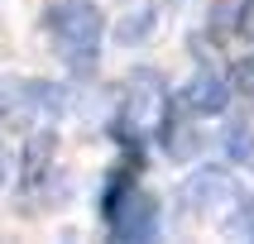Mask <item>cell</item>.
I'll return each instance as SVG.
<instances>
[{"mask_svg": "<svg viewBox=\"0 0 254 244\" xmlns=\"http://www.w3.org/2000/svg\"><path fill=\"white\" fill-rule=\"evenodd\" d=\"M226 100H230L226 77H216V72H206V67H201L197 77L187 82V91H183V105L192 115H221V110H226Z\"/></svg>", "mask_w": 254, "mask_h": 244, "instance_id": "obj_5", "label": "cell"}, {"mask_svg": "<svg viewBox=\"0 0 254 244\" xmlns=\"http://www.w3.org/2000/svg\"><path fill=\"white\" fill-rule=\"evenodd\" d=\"M230 82L240 86L245 96L254 100V57H245V62H235V72H230Z\"/></svg>", "mask_w": 254, "mask_h": 244, "instance_id": "obj_8", "label": "cell"}, {"mask_svg": "<svg viewBox=\"0 0 254 244\" xmlns=\"http://www.w3.org/2000/svg\"><path fill=\"white\" fill-rule=\"evenodd\" d=\"M48 153H53V134H39V139L29 144V153H24V177H29V182L48 168Z\"/></svg>", "mask_w": 254, "mask_h": 244, "instance_id": "obj_7", "label": "cell"}, {"mask_svg": "<svg viewBox=\"0 0 254 244\" xmlns=\"http://www.w3.org/2000/svg\"><path fill=\"white\" fill-rule=\"evenodd\" d=\"M0 177H5V163H0Z\"/></svg>", "mask_w": 254, "mask_h": 244, "instance_id": "obj_10", "label": "cell"}, {"mask_svg": "<svg viewBox=\"0 0 254 244\" xmlns=\"http://www.w3.org/2000/svg\"><path fill=\"white\" fill-rule=\"evenodd\" d=\"M39 100H53L43 82H19V77H0V125H19L34 115Z\"/></svg>", "mask_w": 254, "mask_h": 244, "instance_id": "obj_4", "label": "cell"}, {"mask_svg": "<svg viewBox=\"0 0 254 244\" xmlns=\"http://www.w3.org/2000/svg\"><path fill=\"white\" fill-rule=\"evenodd\" d=\"M48 34H53L58 53L67 57L72 67H91L101 53V34H106V24H101V10L96 5H86V0H67V5H58V10H48Z\"/></svg>", "mask_w": 254, "mask_h": 244, "instance_id": "obj_1", "label": "cell"}, {"mask_svg": "<svg viewBox=\"0 0 254 244\" xmlns=\"http://www.w3.org/2000/svg\"><path fill=\"white\" fill-rule=\"evenodd\" d=\"M163 125V91H158L154 77H134L125 96V110H120V134H144V129Z\"/></svg>", "mask_w": 254, "mask_h": 244, "instance_id": "obj_3", "label": "cell"}, {"mask_svg": "<svg viewBox=\"0 0 254 244\" xmlns=\"http://www.w3.org/2000/svg\"><path fill=\"white\" fill-rule=\"evenodd\" d=\"M245 34H254V0H245Z\"/></svg>", "mask_w": 254, "mask_h": 244, "instance_id": "obj_9", "label": "cell"}, {"mask_svg": "<svg viewBox=\"0 0 254 244\" xmlns=\"http://www.w3.org/2000/svg\"><path fill=\"white\" fill-rule=\"evenodd\" d=\"M226 148H230V158H235V163H250V168H254V134H250V125H230Z\"/></svg>", "mask_w": 254, "mask_h": 244, "instance_id": "obj_6", "label": "cell"}, {"mask_svg": "<svg viewBox=\"0 0 254 244\" xmlns=\"http://www.w3.org/2000/svg\"><path fill=\"white\" fill-rule=\"evenodd\" d=\"M106 220H111V235L115 240H129V244H139V240H154L158 235V201L144 192V187L134 182H111L106 187Z\"/></svg>", "mask_w": 254, "mask_h": 244, "instance_id": "obj_2", "label": "cell"}]
</instances>
